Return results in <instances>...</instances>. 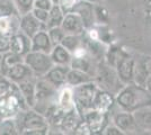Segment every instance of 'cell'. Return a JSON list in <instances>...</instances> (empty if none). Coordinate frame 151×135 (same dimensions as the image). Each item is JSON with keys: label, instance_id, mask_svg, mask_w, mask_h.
<instances>
[{"label": "cell", "instance_id": "cell-16", "mask_svg": "<svg viewBox=\"0 0 151 135\" xmlns=\"http://www.w3.org/2000/svg\"><path fill=\"white\" fill-rule=\"evenodd\" d=\"M35 82L36 77H32L17 84L19 91L29 108H34L35 106Z\"/></svg>", "mask_w": 151, "mask_h": 135}, {"label": "cell", "instance_id": "cell-8", "mask_svg": "<svg viewBox=\"0 0 151 135\" xmlns=\"http://www.w3.org/2000/svg\"><path fill=\"white\" fill-rule=\"evenodd\" d=\"M60 26L65 34L82 35L85 31V26L80 16L75 11H68L64 14V17Z\"/></svg>", "mask_w": 151, "mask_h": 135}, {"label": "cell", "instance_id": "cell-21", "mask_svg": "<svg viewBox=\"0 0 151 135\" xmlns=\"http://www.w3.org/2000/svg\"><path fill=\"white\" fill-rule=\"evenodd\" d=\"M113 103L114 98L112 97L111 92H108L106 90L98 89L94 98V101H93V108L97 109L101 113L106 114V113H108V110L111 109V107L113 106Z\"/></svg>", "mask_w": 151, "mask_h": 135}, {"label": "cell", "instance_id": "cell-23", "mask_svg": "<svg viewBox=\"0 0 151 135\" xmlns=\"http://www.w3.org/2000/svg\"><path fill=\"white\" fill-rule=\"evenodd\" d=\"M50 56L55 65H67L69 66L72 54L68 50H65L61 44L54 45L50 53Z\"/></svg>", "mask_w": 151, "mask_h": 135}, {"label": "cell", "instance_id": "cell-40", "mask_svg": "<svg viewBox=\"0 0 151 135\" xmlns=\"http://www.w3.org/2000/svg\"><path fill=\"white\" fill-rule=\"evenodd\" d=\"M52 6H53V2L51 0H34V8L50 10V8Z\"/></svg>", "mask_w": 151, "mask_h": 135}, {"label": "cell", "instance_id": "cell-30", "mask_svg": "<svg viewBox=\"0 0 151 135\" xmlns=\"http://www.w3.org/2000/svg\"><path fill=\"white\" fill-rule=\"evenodd\" d=\"M81 43H82L81 35L65 34L60 44L62 45L65 50H68V51L72 54V53H73V52H75L79 46H81Z\"/></svg>", "mask_w": 151, "mask_h": 135}, {"label": "cell", "instance_id": "cell-37", "mask_svg": "<svg viewBox=\"0 0 151 135\" xmlns=\"http://www.w3.org/2000/svg\"><path fill=\"white\" fill-rule=\"evenodd\" d=\"M32 14H33L41 23L45 24V26H46V21H47V18H49V10L41 9V8H33Z\"/></svg>", "mask_w": 151, "mask_h": 135}, {"label": "cell", "instance_id": "cell-41", "mask_svg": "<svg viewBox=\"0 0 151 135\" xmlns=\"http://www.w3.org/2000/svg\"><path fill=\"white\" fill-rule=\"evenodd\" d=\"M103 134H105V135H122V134H124V133H123L119 127H116L115 125H112V126L104 127V129H103Z\"/></svg>", "mask_w": 151, "mask_h": 135}, {"label": "cell", "instance_id": "cell-15", "mask_svg": "<svg viewBox=\"0 0 151 135\" xmlns=\"http://www.w3.org/2000/svg\"><path fill=\"white\" fill-rule=\"evenodd\" d=\"M5 76H6L10 81L15 82V84H18V82L23 81V80H26V79H28V78L36 77V76L33 73V71L28 68V65L24 63V61L20 62V63L15 64L14 66H12V68L6 72Z\"/></svg>", "mask_w": 151, "mask_h": 135}, {"label": "cell", "instance_id": "cell-38", "mask_svg": "<svg viewBox=\"0 0 151 135\" xmlns=\"http://www.w3.org/2000/svg\"><path fill=\"white\" fill-rule=\"evenodd\" d=\"M9 45H10V36L0 35V52L2 54L9 51Z\"/></svg>", "mask_w": 151, "mask_h": 135}, {"label": "cell", "instance_id": "cell-17", "mask_svg": "<svg viewBox=\"0 0 151 135\" xmlns=\"http://www.w3.org/2000/svg\"><path fill=\"white\" fill-rule=\"evenodd\" d=\"M68 70H69V66H67V65L54 64L43 77L47 81H50L53 86H55L57 88H60L65 84V77H67Z\"/></svg>", "mask_w": 151, "mask_h": 135}, {"label": "cell", "instance_id": "cell-35", "mask_svg": "<svg viewBox=\"0 0 151 135\" xmlns=\"http://www.w3.org/2000/svg\"><path fill=\"white\" fill-rule=\"evenodd\" d=\"M15 82L10 81L6 76L0 74V96H4L13 90Z\"/></svg>", "mask_w": 151, "mask_h": 135}, {"label": "cell", "instance_id": "cell-28", "mask_svg": "<svg viewBox=\"0 0 151 135\" xmlns=\"http://www.w3.org/2000/svg\"><path fill=\"white\" fill-rule=\"evenodd\" d=\"M24 61V56H20L18 54H15L13 52L8 51L6 53H4V56H2V61L0 63V70H1V74L5 76L6 72L12 66H14L17 63H20Z\"/></svg>", "mask_w": 151, "mask_h": 135}, {"label": "cell", "instance_id": "cell-19", "mask_svg": "<svg viewBox=\"0 0 151 135\" xmlns=\"http://www.w3.org/2000/svg\"><path fill=\"white\" fill-rule=\"evenodd\" d=\"M20 16L14 14L10 16H0V35L12 36L19 31Z\"/></svg>", "mask_w": 151, "mask_h": 135}, {"label": "cell", "instance_id": "cell-26", "mask_svg": "<svg viewBox=\"0 0 151 135\" xmlns=\"http://www.w3.org/2000/svg\"><path fill=\"white\" fill-rule=\"evenodd\" d=\"M69 68L76 69V70L83 71V72L88 73L90 76H93V73H94L91 59H89L88 53L85 54V55H81V56H72Z\"/></svg>", "mask_w": 151, "mask_h": 135}, {"label": "cell", "instance_id": "cell-45", "mask_svg": "<svg viewBox=\"0 0 151 135\" xmlns=\"http://www.w3.org/2000/svg\"><path fill=\"white\" fill-rule=\"evenodd\" d=\"M85 1H88V2H91V4H93V2H96L97 0H85Z\"/></svg>", "mask_w": 151, "mask_h": 135}, {"label": "cell", "instance_id": "cell-2", "mask_svg": "<svg viewBox=\"0 0 151 135\" xmlns=\"http://www.w3.org/2000/svg\"><path fill=\"white\" fill-rule=\"evenodd\" d=\"M20 126H18L19 134L44 135L49 132V122L45 116L34 108H28L19 113Z\"/></svg>", "mask_w": 151, "mask_h": 135}, {"label": "cell", "instance_id": "cell-9", "mask_svg": "<svg viewBox=\"0 0 151 135\" xmlns=\"http://www.w3.org/2000/svg\"><path fill=\"white\" fill-rule=\"evenodd\" d=\"M46 29L45 24L41 23L40 20L31 13L25 14L23 16H20V23H19V31L25 34L26 36H28L32 39L38 31Z\"/></svg>", "mask_w": 151, "mask_h": 135}, {"label": "cell", "instance_id": "cell-29", "mask_svg": "<svg viewBox=\"0 0 151 135\" xmlns=\"http://www.w3.org/2000/svg\"><path fill=\"white\" fill-rule=\"evenodd\" d=\"M64 17V11L60 7V5H53L49 10V18L46 21V29L60 26Z\"/></svg>", "mask_w": 151, "mask_h": 135}, {"label": "cell", "instance_id": "cell-20", "mask_svg": "<svg viewBox=\"0 0 151 135\" xmlns=\"http://www.w3.org/2000/svg\"><path fill=\"white\" fill-rule=\"evenodd\" d=\"M132 114L139 131L151 133V105L134 110Z\"/></svg>", "mask_w": 151, "mask_h": 135}, {"label": "cell", "instance_id": "cell-46", "mask_svg": "<svg viewBox=\"0 0 151 135\" xmlns=\"http://www.w3.org/2000/svg\"><path fill=\"white\" fill-rule=\"evenodd\" d=\"M0 74H1V70H0Z\"/></svg>", "mask_w": 151, "mask_h": 135}, {"label": "cell", "instance_id": "cell-22", "mask_svg": "<svg viewBox=\"0 0 151 135\" xmlns=\"http://www.w3.org/2000/svg\"><path fill=\"white\" fill-rule=\"evenodd\" d=\"M80 122L81 119H80L79 111L75 107L64 114L61 124H60V127L64 133H75Z\"/></svg>", "mask_w": 151, "mask_h": 135}, {"label": "cell", "instance_id": "cell-42", "mask_svg": "<svg viewBox=\"0 0 151 135\" xmlns=\"http://www.w3.org/2000/svg\"><path fill=\"white\" fill-rule=\"evenodd\" d=\"M145 88H147V89H148L151 92V72H149V74H148V78H147V80H145Z\"/></svg>", "mask_w": 151, "mask_h": 135}, {"label": "cell", "instance_id": "cell-43", "mask_svg": "<svg viewBox=\"0 0 151 135\" xmlns=\"http://www.w3.org/2000/svg\"><path fill=\"white\" fill-rule=\"evenodd\" d=\"M52 2H53V5H59V1L60 0H51Z\"/></svg>", "mask_w": 151, "mask_h": 135}, {"label": "cell", "instance_id": "cell-18", "mask_svg": "<svg viewBox=\"0 0 151 135\" xmlns=\"http://www.w3.org/2000/svg\"><path fill=\"white\" fill-rule=\"evenodd\" d=\"M31 41H32V51H41L50 54L52 49H53V44H52L50 37H49V34H47L46 29L38 31L32 37Z\"/></svg>", "mask_w": 151, "mask_h": 135}, {"label": "cell", "instance_id": "cell-1", "mask_svg": "<svg viewBox=\"0 0 151 135\" xmlns=\"http://www.w3.org/2000/svg\"><path fill=\"white\" fill-rule=\"evenodd\" d=\"M116 103L125 111L133 113L134 110L151 105V92L135 84H126L117 92Z\"/></svg>", "mask_w": 151, "mask_h": 135}, {"label": "cell", "instance_id": "cell-10", "mask_svg": "<svg viewBox=\"0 0 151 135\" xmlns=\"http://www.w3.org/2000/svg\"><path fill=\"white\" fill-rule=\"evenodd\" d=\"M9 51L18 54L20 56L26 55L28 52L32 51V41L28 36L18 31L17 33L13 34L10 36V45Z\"/></svg>", "mask_w": 151, "mask_h": 135}, {"label": "cell", "instance_id": "cell-3", "mask_svg": "<svg viewBox=\"0 0 151 135\" xmlns=\"http://www.w3.org/2000/svg\"><path fill=\"white\" fill-rule=\"evenodd\" d=\"M25 99L23 98L18 89L17 84H15L13 90L4 96H0V117L12 118L16 117L20 111L28 109Z\"/></svg>", "mask_w": 151, "mask_h": 135}, {"label": "cell", "instance_id": "cell-6", "mask_svg": "<svg viewBox=\"0 0 151 135\" xmlns=\"http://www.w3.org/2000/svg\"><path fill=\"white\" fill-rule=\"evenodd\" d=\"M24 63L33 71L36 77H43L54 65L49 53L41 51H31L24 55Z\"/></svg>", "mask_w": 151, "mask_h": 135}, {"label": "cell", "instance_id": "cell-34", "mask_svg": "<svg viewBox=\"0 0 151 135\" xmlns=\"http://www.w3.org/2000/svg\"><path fill=\"white\" fill-rule=\"evenodd\" d=\"M14 14H18L14 0H0V16H10Z\"/></svg>", "mask_w": 151, "mask_h": 135}, {"label": "cell", "instance_id": "cell-44", "mask_svg": "<svg viewBox=\"0 0 151 135\" xmlns=\"http://www.w3.org/2000/svg\"><path fill=\"white\" fill-rule=\"evenodd\" d=\"M2 56H4V54L0 52V63H1V61H2Z\"/></svg>", "mask_w": 151, "mask_h": 135}, {"label": "cell", "instance_id": "cell-32", "mask_svg": "<svg viewBox=\"0 0 151 135\" xmlns=\"http://www.w3.org/2000/svg\"><path fill=\"white\" fill-rule=\"evenodd\" d=\"M14 4L19 16L31 13L34 8V0H14Z\"/></svg>", "mask_w": 151, "mask_h": 135}, {"label": "cell", "instance_id": "cell-12", "mask_svg": "<svg viewBox=\"0 0 151 135\" xmlns=\"http://www.w3.org/2000/svg\"><path fill=\"white\" fill-rule=\"evenodd\" d=\"M82 117H83V122L88 125L90 133H97L104 129V124L106 121L104 113H101L95 108H89L83 111Z\"/></svg>", "mask_w": 151, "mask_h": 135}, {"label": "cell", "instance_id": "cell-27", "mask_svg": "<svg viewBox=\"0 0 151 135\" xmlns=\"http://www.w3.org/2000/svg\"><path fill=\"white\" fill-rule=\"evenodd\" d=\"M149 74V69L145 62H134L133 68V84L145 87V80Z\"/></svg>", "mask_w": 151, "mask_h": 135}, {"label": "cell", "instance_id": "cell-31", "mask_svg": "<svg viewBox=\"0 0 151 135\" xmlns=\"http://www.w3.org/2000/svg\"><path fill=\"white\" fill-rule=\"evenodd\" d=\"M18 133L17 122L15 117L12 118H2L0 122V135H16Z\"/></svg>", "mask_w": 151, "mask_h": 135}, {"label": "cell", "instance_id": "cell-36", "mask_svg": "<svg viewBox=\"0 0 151 135\" xmlns=\"http://www.w3.org/2000/svg\"><path fill=\"white\" fill-rule=\"evenodd\" d=\"M94 14H95V19H97L99 23H106L108 20V11L104 7L96 6L94 7Z\"/></svg>", "mask_w": 151, "mask_h": 135}, {"label": "cell", "instance_id": "cell-5", "mask_svg": "<svg viewBox=\"0 0 151 135\" xmlns=\"http://www.w3.org/2000/svg\"><path fill=\"white\" fill-rule=\"evenodd\" d=\"M71 88H72V94H73V99H75L77 109L85 111L89 108H93L94 98L96 96V92L99 89L98 84L96 82H93L91 80Z\"/></svg>", "mask_w": 151, "mask_h": 135}, {"label": "cell", "instance_id": "cell-24", "mask_svg": "<svg viewBox=\"0 0 151 135\" xmlns=\"http://www.w3.org/2000/svg\"><path fill=\"white\" fill-rule=\"evenodd\" d=\"M91 80H93V76H90L83 71L69 68V70L67 72V77H65V84H68L70 87H76L78 84H85Z\"/></svg>", "mask_w": 151, "mask_h": 135}, {"label": "cell", "instance_id": "cell-4", "mask_svg": "<svg viewBox=\"0 0 151 135\" xmlns=\"http://www.w3.org/2000/svg\"><path fill=\"white\" fill-rule=\"evenodd\" d=\"M96 79L98 87L103 90H106L111 94H117L122 88V82L117 76L116 69L108 63H101L96 69Z\"/></svg>", "mask_w": 151, "mask_h": 135}, {"label": "cell", "instance_id": "cell-25", "mask_svg": "<svg viewBox=\"0 0 151 135\" xmlns=\"http://www.w3.org/2000/svg\"><path fill=\"white\" fill-rule=\"evenodd\" d=\"M58 106L63 109L65 113L75 108V99H73V94H72V88L64 87L60 94L58 95Z\"/></svg>", "mask_w": 151, "mask_h": 135}, {"label": "cell", "instance_id": "cell-39", "mask_svg": "<svg viewBox=\"0 0 151 135\" xmlns=\"http://www.w3.org/2000/svg\"><path fill=\"white\" fill-rule=\"evenodd\" d=\"M77 2H78V0H60L59 5L63 9V11L68 13V11H71V9L73 8V6Z\"/></svg>", "mask_w": 151, "mask_h": 135}, {"label": "cell", "instance_id": "cell-33", "mask_svg": "<svg viewBox=\"0 0 151 135\" xmlns=\"http://www.w3.org/2000/svg\"><path fill=\"white\" fill-rule=\"evenodd\" d=\"M46 31H47L49 37H50L53 46H54V45L60 44L61 41L63 39V37H64V35H65V33L63 32V29L61 28V26H55V27L49 28V29H46Z\"/></svg>", "mask_w": 151, "mask_h": 135}, {"label": "cell", "instance_id": "cell-7", "mask_svg": "<svg viewBox=\"0 0 151 135\" xmlns=\"http://www.w3.org/2000/svg\"><path fill=\"white\" fill-rule=\"evenodd\" d=\"M114 68L116 69L117 76L123 84H133V68H134V60L131 56H127L124 53H121L117 58Z\"/></svg>", "mask_w": 151, "mask_h": 135}, {"label": "cell", "instance_id": "cell-11", "mask_svg": "<svg viewBox=\"0 0 151 135\" xmlns=\"http://www.w3.org/2000/svg\"><path fill=\"white\" fill-rule=\"evenodd\" d=\"M58 88L55 86L47 81L44 77L41 79H36L35 82V105L36 104H42L50 99L51 97L57 95Z\"/></svg>", "mask_w": 151, "mask_h": 135}, {"label": "cell", "instance_id": "cell-14", "mask_svg": "<svg viewBox=\"0 0 151 135\" xmlns=\"http://www.w3.org/2000/svg\"><path fill=\"white\" fill-rule=\"evenodd\" d=\"M114 125L124 133V134H129V133H137L139 131L138 126L135 124L133 114L130 111H123V113H119L114 116L113 118Z\"/></svg>", "mask_w": 151, "mask_h": 135}, {"label": "cell", "instance_id": "cell-13", "mask_svg": "<svg viewBox=\"0 0 151 135\" xmlns=\"http://www.w3.org/2000/svg\"><path fill=\"white\" fill-rule=\"evenodd\" d=\"M71 11L77 13L80 18H81L85 29H88L90 27H93L95 23V14H94V6L91 5V2L88 1H80L77 2L73 8L71 9Z\"/></svg>", "mask_w": 151, "mask_h": 135}]
</instances>
